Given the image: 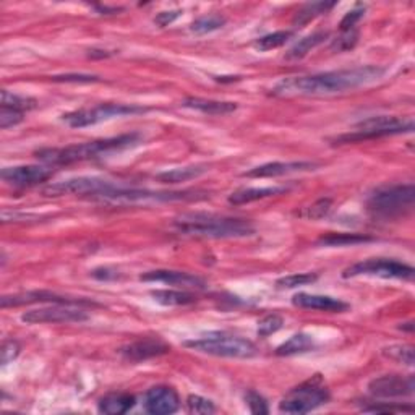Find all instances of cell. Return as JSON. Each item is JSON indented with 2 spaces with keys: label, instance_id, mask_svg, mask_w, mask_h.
I'll return each mask as SVG.
<instances>
[{
  "label": "cell",
  "instance_id": "cell-1",
  "mask_svg": "<svg viewBox=\"0 0 415 415\" xmlns=\"http://www.w3.org/2000/svg\"><path fill=\"white\" fill-rule=\"evenodd\" d=\"M384 73L386 68L380 65H362L355 68H344V70L315 73V75L309 77L286 78L276 84L272 94L323 96L344 93V91L367 87L373 82H378Z\"/></svg>",
  "mask_w": 415,
  "mask_h": 415
},
{
  "label": "cell",
  "instance_id": "cell-2",
  "mask_svg": "<svg viewBox=\"0 0 415 415\" xmlns=\"http://www.w3.org/2000/svg\"><path fill=\"white\" fill-rule=\"evenodd\" d=\"M141 143L140 133H125L114 136V138L94 140L82 145H70L65 148H45L36 151L39 161L50 166H67V164L89 161L102 156H109L114 153H121L130 148H135Z\"/></svg>",
  "mask_w": 415,
  "mask_h": 415
},
{
  "label": "cell",
  "instance_id": "cell-3",
  "mask_svg": "<svg viewBox=\"0 0 415 415\" xmlns=\"http://www.w3.org/2000/svg\"><path fill=\"white\" fill-rule=\"evenodd\" d=\"M174 227L184 236L206 238H240L255 234L252 221L206 213L182 214L174 221Z\"/></svg>",
  "mask_w": 415,
  "mask_h": 415
},
{
  "label": "cell",
  "instance_id": "cell-4",
  "mask_svg": "<svg viewBox=\"0 0 415 415\" xmlns=\"http://www.w3.org/2000/svg\"><path fill=\"white\" fill-rule=\"evenodd\" d=\"M184 345L200 354L227 359H252L258 354V348L252 341L226 333H211L203 338L185 341Z\"/></svg>",
  "mask_w": 415,
  "mask_h": 415
},
{
  "label": "cell",
  "instance_id": "cell-5",
  "mask_svg": "<svg viewBox=\"0 0 415 415\" xmlns=\"http://www.w3.org/2000/svg\"><path fill=\"white\" fill-rule=\"evenodd\" d=\"M415 201V187L412 184L391 185L378 189L370 195L367 208L372 214L384 219H394L412 211Z\"/></svg>",
  "mask_w": 415,
  "mask_h": 415
},
{
  "label": "cell",
  "instance_id": "cell-6",
  "mask_svg": "<svg viewBox=\"0 0 415 415\" xmlns=\"http://www.w3.org/2000/svg\"><path fill=\"white\" fill-rule=\"evenodd\" d=\"M414 130V121L409 118L394 117V116H377L360 121L355 125L354 132L341 135L336 138V143H355V141L362 140H373L382 138V136L388 135H401V133H411Z\"/></svg>",
  "mask_w": 415,
  "mask_h": 415
},
{
  "label": "cell",
  "instance_id": "cell-7",
  "mask_svg": "<svg viewBox=\"0 0 415 415\" xmlns=\"http://www.w3.org/2000/svg\"><path fill=\"white\" fill-rule=\"evenodd\" d=\"M329 401V391L321 383V378L299 384L289 391L280 402V411L284 414H309Z\"/></svg>",
  "mask_w": 415,
  "mask_h": 415
},
{
  "label": "cell",
  "instance_id": "cell-8",
  "mask_svg": "<svg viewBox=\"0 0 415 415\" xmlns=\"http://www.w3.org/2000/svg\"><path fill=\"white\" fill-rule=\"evenodd\" d=\"M148 109L143 106L136 104H99L94 107H84V109L72 111L62 116L68 127L72 128H84L91 125L112 121V118L136 116V114H145Z\"/></svg>",
  "mask_w": 415,
  "mask_h": 415
},
{
  "label": "cell",
  "instance_id": "cell-9",
  "mask_svg": "<svg viewBox=\"0 0 415 415\" xmlns=\"http://www.w3.org/2000/svg\"><path fill=\"white\" fill-rule=\"evenodd\" d=\"M357 276H372L382 277V280H402L412 281L414 280V268L406 263L388 258H372L360 261L345 268L343 277H357Z\"/></svg>",
  "mask_w": 415,
  "mask_h": 415
},
{
  "label": "cell",
  "instance_id": "cell-10",
  "mask_svg": "<svg viewBox=\"0 0 415 415\" xmlns=\"http://www.w3.org/2000/svg\"><path fill=\"white\" fill-rule=\"evenodd\" d=\"M89 320L88 311L78 305L52 304L44 309L25 311L21 321L26 325H55V323H83Z\"/></svg>",
  "mask_w": 415,
  "mask_h": 415
},
{
  "label": "cell",
  "instance_id": "cell-11",
  "mask_svg": "<svg viewBox=\"0 0 415 415\" xmlns=\"http://www.w3.org/2000/svg\"><path fill=\"white\" fill-rule=\"evenodd\" d=\"M114 184L109 180L98 177H78L68 179L64 182H57L44 189L45 197H64V195H82V197H96L98 198L102 192L109 190Z\"/></svg>",
  "mask_w": 415,
  "mask_h": 415
},
{
  "label": "cell",
  "instance_id": "cell-12",
  "mask_svg": "<svg viewBox=\"0 0 415 415\" xmlns=\"http://www.w3.org/2000/svg\"><path fill=\"white\" fill-rule=\"evenodd\" d=\"M64 304V305H96L93 300H84V299H70L64 297V295H57L48 291H33V292H23V294H13V295H4L0 299V305L2 309H9V306H20V305H30V304Z\"/></svg>",
  "mask_w": 415,
  "mask_h": 415
},
{
  "label": "cell",
  "instance_id": "cell-13",
  "mask_svg": "<svg viewBox=\"0 0 415 415\" xmlns=\"http://www.w3.org/2000/svg\"><path fill=\"white\" fill-rule=\"evenodd\" d=\"M370 394L377 397H402L412 396L415 391L414 377H401V375H384V377L375 378L368 383Z\"/></svg>",
  "mask_w": 415,
  "mask_h": 415
},
{
  "label": "cell",
  "instance_id": "cell-14",
  "mask_svg": "<svg viewBox=\"0 0 415 415\" xmlns=\"http://www.w3.org/2000/svg\"><path fill=\"white\" fill-rule=\"evenodd\" d=\"M2 180L7 182L9 185L20 187H34L48 182L52 177V170L44 166H34V164H28V166H15V167H5L2 169Z\"/></svg>",
  "mask_w": 415,
  "mask_h": 415
},
{
  "label": "cell",
  "instance_id": "cell-15",
  "mask_svg": "<svg viewBox=\"0 0 415 415\" xmlns=\"http://www.w3.org/2000/svg\"><path fill=\"white\" fill-rule=\"evenodd\" d=\"M143 407L148 414L169 415L179 411L180 397L169 386H155L146 391Z\"/></svg>",
  "mask_w": 415,
  "mask_h": 415
},
{
  "label": "cell",
  "instance_id": "cell-16",
  "mask_svg": "<svg viewBox=\"0 0 415 415\" xmlns=\"http://www.w3.org/2000/svg\"><path fill=\"white\" fill-rule=\"evenodd\" d=\"M169 350H170V345L164 343L162 339L146 338V339L135 341V343L132 344L123 345L118 352H121V355L128 362H145V360L155 359V357H161L164 354H167Z\"/></svg>",
  "mask_w": 415,
  "mask_h": 415
},
{
  "label": "cell",
  "instance_id": "cell-17",
  "mask_svg": "<svg viewBox=\"0 0 415 415\" xmlns=\"http://www.w3.org/2000/svg\"><path fill=\"white\" fill-rule=\"evenodd\" d=\"M140 281L145 282H162L169 286H177L184 289H203L204 281L201 277L185 271H174V270H155L143 272L140 276Z\"/></svg>",
  "mask_w": 415,
  "mask_h": 415
},
{
  "label": "cell",
  "instance_id": "cell-18",
  "mask_svg": "<svg viewBox=\"0 0 415 415\" xmlns=\"http://www.w3.org/2000/svg\"><path fill=\"white\" fill-rule=\"evenodd\" d=\"M316 167L315 162L309 161H292V162H268L263 166L250 169L248 172L243 174V177L248 179H271V177H282V175L306 172Z\"/></svg>",
  "mask_w": 415,
  "mask_h": 415
},
{
  "label": "cell",
  "instance_id": "cell-19",
  "mask_svg": "<svg viewBox=\"0 0 415 415\" xmlns=\"http://www.w3.org/2000/svg\"><path fill=\"white\" fill-rule=\"evenodd\" d=\"M292 304L299 309L316 310V311H329V314H343L349 310V304L343 302L341 299L329 297V295L306 294L299 292L292 297Z\"/></svg>",
  "mask_w": 415,
  "mask_h": 415
},
{
  "label": "cell",
  "instance_id": "cell-20",
  "mask_svg": "<svg viewBox=\"0 0 415 415\" xmlns=\"http://www.w3.org/2000/svg\"><path fill=\"white\" fill-rule=\"evenodd\" d=\"M182 106L187 109L198 111L201 114H208V116H227L237 111L236 102L227 101H213V99H203V98H187L182 102Z\"/></svg>",
  "mask_w": 415,
  "mask_h": 415
},
{
  "label": "cell",
  "instance_id": "cell-21",
  "mask_svg": "<svg viewBox=\"0 0 415 415\" xmlns=\"http://www.w3.org/2000/svg\"><path fill=\"white\" fill-rule=\"evenodd\" d=\"M284 192H287L286 187H261V189H258V187H250V189H240L232 193L229 197V203L240 206V204L265 200V198L270 197H277Z\"/></svg>",
  "mask_w": 415,
  "mask_h": 415
},
{
  "label": "cell",
  "instance_id": "cell-22",
  "mask_svg": "<svg viewBox=\"0 0 415 415\" xmlns=\"http://www.w3.org/2000/svg\"><path fill=\"white\" fill-rule=\"evenodd\" d=\"M135 406V396L128 393H112L102 397L98 404V411L106 415L127 414Z\"/></svg>",
  "mask_w": 415,
  "mask_h": 415
},
{
  "label": "cell",
  "instance_id": "cell-23",
  "mask_svg": "<svg viewBox=\"0 0 415 415\" xmlns=\"http://www.w3.org/2000/svg\"><path fill=\"white\" fill-rule=\"evenodd\" d=\"M151 297L155 302L164 306H184L197 302V297L187 291H174V289H157L151 291Z\"/></svg>",
  "mask_w": 415,
  "mask_h": 415
},
{
  "label": "cell",
  "instance_id": "cell-24",
  "mask_svg": "<svg viewBox=\"0 0 415 415\" xmlns=\"http://www.w3.org/2000/svg\"><path fill=\"white\" fill-rule=\"evenodd\" d=\"M204 166H187V167H177L164 170V172L157 174L156 179L162 184H180V182H189L193 179H198L200 175L206 172Z\"/></svg>",
  "mask_w": 415,
  "mask_h": 415
},
{
  "label": "cell",
  "instance_id": "cell-25",
  "mask_svg": "<svg viewBox=\"0 0 415 415\" xmlns=\"http://www.w3.org/2000/svg\"><path fill=\"white\" fill-rule=\"evenodd\" d=\"M326 38H328L326 31H316L314 34H309V36L300 39V41L295 44L291 50H289V52L286 54V59L289 60L304 59L306 54L311 52V50L318 48L321 43H325Z\"/></svg>",
  "mask_w": 415,
  "mask_h": 415
},
{
  "label": "cell",
  "instance_id": "cell-26",
  "mask_svg": "<svg viewBox=\"0 0 415 415\" xmlns=\"http://www.w3.org/2000/svg\"><path fill=\"white\" fill-rule=\"evenodd\" d=\"M315 348V339L309 336V334H294V336L286 341V343L281 344L280 348L276 349L277 355H297L304 354V352H309Z\"/></svg>",
  "mask_w": 415,
  "mask_h": 415
},
{
  "label": "cell",
  "instance_id": "cell-27",
  "mask_svg": "<svg viewBox=\"0 0 415 415\" xmlns=\"http://www.w3.org/2000/svg\"><path fill=\"white\" fill-rule=\"evenodd\" d=\"M373 237L362 236V234H328L323 236L318 243L326 247H349V245H359V243L372 242Z\"/></svg>",
  "mask_w": 415,
  "mask_h": 415
},
{
  "label": "cell",
  "instance_id": "cell-28",
  "mask_svg": "<svg viewBox=\"0 0 415 415\" xmlns=\"http://www.w3.org/2000/svg\"><path fill=\"white\" fill-rule=\"evenodd\" d=\"M336 2H314V4H306L302 9L297 11L294 18V25H306V23L311 21L316 16H320L321 13H326L328 10H331Z\"/></svg>",
  "mask_w": 415,
  "mask_h": 415
},
{
  "label": "cell",
  "instance_id": "cell-29",
  "mask_svg": "<svg viewBox=\"0 0 415 415\" xmlns=\"http://www.w3.org/2000/svg\"><path fill=\"white\" fill-rule=\"evenodd\" d=\"M292 38H294V31H276L257 39L253 44V48L260 50V52H268V50L282 48V45L291 41Z\"/></svg>",
  "mask_w": 415,
  "mask_h": 415
},
{
  "label": "cell",
  "instance_id": "cell-30",
  "mask_svg": "<svg viewBox=\"0 0 415 415\" xmlns=\"http://www.w3.org/2000/svg\"><path fill=\"white\" fill-rule=\"evenodd\" d=\"M226 25V18L221 15H204L190 25V31L195 34H208L221 30Z\"/></svg>",
  "mask_w": 415,
  "mask_h": 415
},
{
  "label": "cell",
  "instance_id": "cell-31",
  "mask_svg": "<svg viewBox=\"0 0 415 415\" xmlns=\"http://www.w3.org/2000/svg\"><path fill=\"white\" fill-rule=\"evenodd\" d=\"M383 355L397 363H404V365L407 367H414V363H415L414 348L409 344H394V345H389V348H384Z\"/></svg>",
  "mask_w": 415,
  "mask_h": 415
},
{
  "label": "cell",
  "instance_id": "cell-32",
  "mask_svg": "<svg viewBox=\"0 0 415 415\" xmlns=\"http://www.w3.org/2000/svg\"><path fill=\"white\" fill-rule=\"evenodd\" d=\"M0 99H2V107H11V109L16 111H31L38 106V101L33 98H28V96H20L15 93H10V91L4 89L2 94H0Z\"/></svg>",
  "mask_w": 415,
  "mask_h": 415
},
{
  "label": "cell",
  "instance_id": "cell-33",
  "mask_svg": "<svg viewBox=\"0 0 415 415\" xmlns=\"http://www.w3.org/2000/svg\"><path fill=\"white\" fill-rule=\"evenodd\" d=\"M187 412L193 414V415H208V414H214L216 412V406L213 404V401L206 399V397L198 396V394H192L187 397Z\"/></svg>",
  "mask_w": 415,
  "mask_h": 415
},
{
  "label": "cell",
  "instance_id": "cell-34",
  "mask_svg": "<svg viewBox=\"0 0 415 415\" xmlns=\"http://www.w3.org/2000/svg\"><path fill=\"white\" fill-rule=\"evenodd\" d=\"M331 206H333V201L329 200V198H321V200L310 204L309 208H304L302 211H299L297 214L300 216V218L316 221V219L325 218V216L331 211Z\"/></svg>",
  "mask_w": 415,
  "mask_h": 415
},
{
  "label": "cell",
  "instance_id": "cell-35",
  "mask_svg": "<svg viewBox=\"0 0 415 415\" xmlns=\"http://www.w3.org/2000/svg\"><path fill=\"white\" fill-rule=\"evenodd\" d=\"M318 280V275H311V272H299V275H289L284 276L281 280L276 281L277 289H295L300 286H306Z\"/></svg>",
  "mask_w": 415,
  "mask_h": 415
},
{
  "label": "cell",
  "instance_id": "cell-36",
  "mask_svg": "<svg viewBox=\"0 0 415 415\" xmlns=\"http://www.w3.org/2000/svg\"><path fill=\"white\" fill-rule=\"evenodd\" d=\"M282 325H284V320L280 315H268V316H265L263 320H260L257 333L260 338H268L271 336V334L280 331Z\"/></svg>",
  "mask_w": 415,
  "mask_h": 415
},
{
  "label": "cell",
  "instance_id": "cell-37",
  "mask_svg": "<svg viewBox=\"0 0 415 415\" xmlns=\"http://www.w3.org/2000/svg\"><path fill=\"white\" fill-rule=\"evenodd\" d=\"M357 41H359V33L355 30L344 31L338 39H334L331 43V50L333 52H345V50L354 49Z\"/></svg>",
  "mask_w": 415,
  "mask_h": 415
},
{
  "label": "cell",
  "instance_id": "cell-38",
  "mask_svg": "<svg viewBox=\"0 0 415 415\" xmlns=\"http://www.w3.org/2000/svg\"><path fill=\"white\" fill-rule=\"evenodd\" d=\"M23 118H25V112L11 109V107H2L0 109V128L9 130L21 123Z\"/></svg>",
  "mask_w": 415,
  "mask_h": 415
},
{
  "label": "cell",
  "instance_id": "cell-39",
  "mask_svg": "<svg viewBox=\"0 0 415 415\" xmlns=\"http://www.w3.org/2000/svg\"><path fill=\"white\" fill-rule=\"evenodd\" d=\"M245 401H247V406L252 414H255V415L270 414L268 402H266L265 397L258 394L257 391H248V393L245 394Z\"/></svg>",
  "mask_w": 415,
  "mask_h": 415
},
{
  "label": "cell",
  "instance_id": "cell-40",
  "mask_svg": "<svg viewBox=\"0 0 415 415\" xmlns=\"http://www.w3.org/2000/svg\"><path fill=\"white\" fill-rule=\"evenodd\" d=\"M365 9H367L365 5L359 4V5H355V9H352L350 11H348L344 18L341 20V25H339L341 31L344 33V31L354 30V26L363 18V15H365Z\"/></svg>",
  "mask_w": 415,
  "mask_h": 415
},
{
  "label": "cell",
  "instance_id": "cell-41",
  "mask_svg": "<svg viewBox=\"0 0 415 415\" xmlns=\"http://www.w3.org/2000/svg\"><path fill=\"white\" fill-rule=\"evenodd\" d=\"M50 79H52V82H62V83H96V82H101L99 77L83 75V73H68V75H55Z\"/></svg>",
  "mask_w": 415,
  "mask_h": 415
},
{
  "label": "cell",
  "instance_id": "cell-42",
  "mask_svg": "<svg viewBox=\"0 0 415 415\" xmlns=\"http://www.w3.org/2000/svg\"><path fill=\"white\" fill-rule=\"evenodd\" d=\"M365 412H373V414H394V412H414L412 406H399V404H389V406H380L375 404L372 407H363Z\"/></svg>",
  "mask_w": 415,
  "mask_h": 415
},
{
  "label": "cell",
  "instance_id": "cell-43",
  "mask_svg": "<svg viewBox=\"0 0 415 415\" xmlns=\"http://www.w3.org/2000/svg\"><path fill=\"white\" fill-rule=\"evenodd\" d=\"M20 354V345L16 341H7L4 343L2 350H0V355H2V365H7L11 360H15Z\"/></svg>",
  "mask_w": 415,
  "mask_h": 415
},
{
  "label": "cell",
  "instance_id": "cell-44",
  "mask_svg": "<svg viewBox=\"0 0 415 415\" xmlns=\"http://www.w3.org/2000/svg\"><path fill=\"white\" fill-rule=\"evenodd\" d=\"M182 15L180 10H170V11H161L156 18H155V23L156 25H159L161 28L164 26H169L170 23H174L175 20L179 18V16Z\"/></svg>",
  "mask_w": 415,
  "mask_h": 415
},
{
  "label": "cell",
  "instance_id": "cell-45",
  "mask_svg": "<svg viewBox=\"0 0 415 415\" xmlns=\"http://www.w3.org/2000/svg\"><path fill=\"white\" fill-rule=\"evenodd\" d=\"M91 276L96 277L99 281H109V280H116L117 277V271L111 270V268H98L91 272Z\"/></svg>",
  "mask_w": 415,
  "mask_h": 415
}]
</instances>
